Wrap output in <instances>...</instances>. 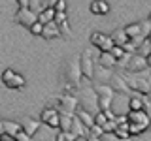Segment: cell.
Wrapping results in <instances>:
<instances>
[{"instance_id": "f546056e", "label": "cell", "mask_w": 151, "mask_h": 141, "mask_svg": "<svg viewBox=\"0 0 151 141\" xmlns=\"http://www.w3.org/2000/svg\"><path fill=\"white\" fill-rule=\"evenodd\" d=\"M59 32H60V36H63L64 40H72V30H70L68 21H64V23L59 25Z\"/></svg>"}, {"instance_id": "74e56055", "label": "cell", "mask_w": 151, "mask_h": 141, "mask_svg": "<svg viewBox=\"0 0 151 141\" xmlns=\"http://www.w3.org/2000/svg\"><path fill=\"white\" fill-rule=\"evenodd\" d=\"M13 139H15V141H32V137H30V135H28V134H25V132H19V134L15 135V137H13Z\"/></svg>"}, {"instance_id": "1f68e13d", "label": "cell", "mask_w": 151, "mask_h": 141, "mask_svg": "<svg viewBox=\"0 0 151 141\" xmlns=\"http://www.w3.org/2000/svg\"><path fill=\"white\" fill-rule=\"evenodd\" d=\"M115 120H106V124L102 126V132L104 134H113V130H115Z\"/></svg>"}, {"instance_id": "d6986e66", "label": "cell", "mask_w": 151, "mask_h": 141, "mask_svg": "<svg viewBox=\"0 0 151 141\" xmlns=\"http://www.w3.org/2000/svg\"><path fill=\"white\" fill-rule=\"evenodd\" d=\"M110 40L113 41V45L123 47L127 41H129V38H127V34H125V30H123V28H115V30L110 34Z\"/></svg>"}, {"instance_id": "8992f818", "label": "cell", "mask_w": 151, "mask_h": 141, "mask_svg": "<svg viewBox=\"0 0 151 141\" xmlns=\"http://www.w3.org/2000/svg\"><path fill=\"white\" fill-rule=\"evenodd\" d=\"M2 83L6 85L8 88H13V90H19V88H23L27 85V81H25V77H23L21 73H17L15 70H12V68H6L2 72Z\"/></svg>"}, {"instance_id": "bcb514c9", "label": "cell", "mask_w": 151, "mask_h": 141, "mask_svg": "<svg viewBox=\"0 0 151 141\" xmlns=\"http://www.w3.org/2000/svg\"><path fill=\"white\" fill-rule=\"evenodd\" d=\"M0 137H2V135H0Z\"/></svg>"}, {"instance_id": "484cf974", "label": "cell", "mask_w": 151, "mask_h": 141, "mask_svg": "<svg viewBox=\"0 0 151 141\" xmlns=\"http://www.w3.org/2000/svg\"><path fill=\"white\" fill-rule=\"evenodd\" d=\"M145 130H147V128H145V126H142V124H132V122H129V124H127V132H129V135H130V137L144 134Z\"/></svg>"}, {"instance_id": "3957f363", "label": "cell", "mask_w": 151, "mask_h": 141, "mask_svg": "<svg viewBox=\"0 0 151 141\" xmlns=\"http://www.w3.org/2000/svg\"><path fill=\"white\" fill-rule=\"evenodd\" d=\"M47 107H55L57 111H59V115H68V117H74L76 113V107H78V100H76V96L72 94H60V96L57 98H51L49 100V105Z\"/></svg>"}, {"instance_id": "5b68a950", "label": "cell", "mask_w": 151, "mask_h": 141, "mask_svg": "<svg viewBox=\"0 0 151 141\" xmlns=\"http://www.w3.org/2000/svg\"><path fill=\"white\" fill-rule=\"evenodd\" d=\"M79 70H81V77L87 81L94 79V60H93V53L91 49H85L79 55Z\"/></svg>"}, {"instance_id": "e0dca14e", "label": "cell", "mask_w": 151, "mask_h": 141, "mask_svg": "<svg viewBox=\"0 0 151 141\" xmlns=\"http://www.w3.org/2000/svg\"><path fill=\"white\" fill-rule=\"evenodd\" d=\"M98 66H102V68H106V70H113L117 66V60L110 55V51H104V53H100V56H98Z\"/></svg>"}, {"instance_id": "4dcf8cb0", "label": "cell", "mask_w": 151, "mask_h": 141, "mask_svg": "<svg viewBox=\"0 0 151 141\" xmlns=\"http://www.w3.org/2000/svg\"><path fill=\"white\" fill-rule=\"evenodd\" d=\"M100 141H132V137L121 139V137H117V135H113V134H102L100 135Z\"/></svg>"}, {"instance_id": "d6a6232c", "label": "cell", "mask_w": 151, "mask_h": 141, "mask_svg": "<svg viewBox=\"0 0 151 141\" xmlns=\"http://www.w3.org/2000/svg\"><path fill=\"white\" fill-rule=\"evenodd\" d=\"M53 21L57 23V25H60V23L68 21V15H66V11H55V17H53Z\"/></svg>"}, {"instance_id": "ba28073f", "label": "cell", "mask_w": 151, "mask_h": 141, "mask_svg": "<svg viewBox=\"0 0 151 141\" xmlns=\"http://www.w3.org/2000/svg\"><path fill=\"white\" fill-rule=\"evenodd\" d=\"M13 21H15L17 25H23L25 28H30V26L36 23V13H34V11H30L28 8H17Z\"/></svg>"}, {"instance_id": "b9f144b4", "label": "cell", "mask_w": 151, "mask_h": 141, "mask_svg": "<svg viewBox=\"0 0 151 141\" xmlns=\"http://www.w3.org/2000/svg\"><path fill=\"white\" fill-rule=\"evenodd\" d=\"M19 8H28V0H17Z\"/></svg>"}, {"instance_id": "603a6c76", "label": "cell", "mask_w": 151, "mask_h": 141, "mask_svg": "<svg viewBox=\"0 0 151 141\" xmlns=\"http://www.w3.org/2000/svg\"><path fill=\"white\" fill-rule=\"evenodd\" d=\"M123 30H125L127 38H129V40H132V38L140 36V23H130V25H127ZM140 38H142V36H140Z\"/></svg>"}, {"instance_id": "9c48e42d", "label": "cell", "mask_w": 151, "mask_h": 141, "mask_svg": "<svg viewBox=\"0 0 151 141\" xmlns=\"http://www.w3.org/2000/svg\"><path fill=\"white\" fill-rule=\"evenodd\" d=\"M91 45H94L96 49H100V53H104V51H110L113 47V41L110 40V34L93 32V34H91Z\"/></svg>"}, {"instance_id": "4316f807", "label": "cell", "mask_w": 151, "mask_h": 141, "mask_svg": "<svg viewBox=\"0 0 151 141\" xmlns=\"http://www.w3.org/2000/svg\"><path fill=\"white\" fill-rule=\"evenodd\" d=\"M57 113H59V111H57L55 107H44V111L40 113V119H38V120H40L42 124H45V122L49 120L53 115H57Z\"/></svg>"}, {"instance_id": "f6af8a7d", "label": "cell", "mask_w": 151, "mask_h": 141, "mask_svg": "<svg viewBox=\"0 0 151 141\" xmlns=\"http://www.w3.org/2000/svg\"><path fill=\"white\" fill-rule=\"evenodd\" d=\"M12 137H8V135H2V137H0V141H9Z\"/></svg>"}, {"instance_id": "83f0119b", "label": "cell", "mask_w": 151, "mask_h": 141, "mask_svg": "<svg viewBox=\"0 0 151 141\" xmlns=\"http://www.w3.org/2000/svg\"><path fill=\"white\" fill-rule=\"evenodd\" d=\"M72 119H74V117H68V115H59V130L68 132V130H70V126H72Z\"/></svg>"}, {"instance_id": "ab89813d", "label": "cell", "mask_w": 151, "mask_h": 141, "mask_svg": "<svg viewBox=\"0 0 151 141\" xmlns=\"http://www.w3.org/2000/svg\"><path fill=\"white\" fill-rule=\"evenodd\" d=\"M64 135H66V139H68V141H78V135H76L74 134V132H64Z\"/></svg>"}, {"instance_id": "277c9868", "label": "cell", "mask_w": 151, "mask_h": 141, "mask_svg": "<svg viewBox=\"0 0 151 141\" xmlns=\"http://www.w3.org/2000/svg\"><path fill=\"white\" fill-rule=\"evenodd\" d=\"M93 88H94V92H96V96H98V107H100V111L111 109V102H113V98H115L113 88L108 83H100V85H96V87H93Z\"/></svg>"}, {"instance_id": "5bb4252c", "label": "cell", "mask_w": 151, "mask_h": 141, "mask_svg": "<svg viewBox=\"0 0 151 141\" xmlns=\"http://www.w3.org/2000/svg\"><path fill=\"white\" fill-rule=\"evenodd\" d=\"M42 38L45 40H51V38H60V32H59V25L55 21L51 23H45L44 28H42Z\"/></svg>"}, {"instance_id": "30bf717a", "label": "cell", "mask_w": 151, "mask_h": 141, "mask_svg": "<svg viewBox=\"0 0 151 141\" xmlns=\"http://www.w3.org/2000/svg\"><path fill=\"white\" fill-rule=\"evenodd\" d=\"M111 83H110V87L113 88V92H123V94H127V96H134L136 92H132L129 87H127V83H125V79H123V75L121 73H111Z\"/></svg>"}, {"instance_id": "8fae6325", "label": "cell", "mask_w": 151, "mask_h": 141, "mask_svg": "<svg viewBox=\"0 0 151 141\" xmlns=\"http://www.w3.org/2000/svg\"><path fill=\"white\" fill-rule=\"evenodd\" d=\"M127 120L132 122V124H142L147 128L149 126V113L145 111H129L127 113Z\"/></svg>"}, {"instance_id": "cb8c5ba5", "label": "cell", "mask_w": 151, "mask_h": 141, "mask_svg": "<svg viewBox=\"0 0 151 141\" xmlns=\"http://www.w3.org/2000/svg\"><path fill=\"white\" fill-rule=\"evenodd\" d=\"M136 53L142 55V56H145V58H149V53H151V41H149V38H145V40L138 45Z\"/></svg>"}, {"instance_id": "2e32d148", "label": "cell", "mask_w": 151, "mask_h": 141, "mask_svg": "<svg viewBox=\"0 0 151 141\" xmlns=\"http://www.w3.org/2000/svg\"><path fill=\"white\" fill-rule=\"evenodd\" d=\"M70 132H74V134L78 135V139H79V137L87 139V135H89V128H85V126L81 124V120H79L76 115H74V119H72V126H70Z\"/></svg>"}, {"instance_id": "836d02e7", "label": "cell", "mask_w": 151, "mask_h": 141, "mask_svg": "<svg viewBox=\"0 0 151 141\" xmlns=\"http://www.w3.org/2000/svg\"><path fill=\"white\" fill-rule=\"evenodd\" d=\"M45 126H49V128H53V130H59V113L51 117V119L45 122Z\"/></svg>"}, {"instance_id": "4fadbf2b", "label": "cell", "mask_w": 151, "mask_h": 141, "mask_svg": "<svg viewBox=\"0 0 151 141\" xmlns=\"http://www.w3.org/2000/svg\"><path fill=\"white\" fill-rule=\"evenodd\" d=\"M55 2H57V0H28V9H30V11H34L36 15H38L42 9L53 8Z\"/></svg>"}, {"instance_id": "7bdbcfd3", "label": "cell", "mask_w": 151, "mask_h": 141, "mask_svg": "<svg viewBox=\"0 0 151 141\" xmlns=\"http://www.w3.org/2000/svg\"><path fill=\"white\" fill-rule=\"evenodd\" d=\"M87 141H100V137H96V135H91V134H89V135H87Z\"/></svg>"}, {"instance_id": "7c38bea8", "label": "cell", "mask_w": 151, "mask_h": 141, "mask_svg": "<svg viewBox=\"0 0 151 141\" xmlns=\"http://www.w3.org/2000/svg\"><path fill=\"white\" fill-rule=\"evenodd\" d=\"M19 124H21V130L32 137V135H34L36 132L40 130L42 122H40V120H36V119H30V117H23V120L19 122Z\"/></svg>"}, {"instance_id": "52a82bcc", "label": "cell", "mask_w": 151, "mask_h": 141, "mask_svg": "<svg viewBox=\"0 0 151 141\" xmlns=\"http://www.w3.org/2000/svg\"><path fill=\"white\" fill-rule=\"evenodd\" d=\"M145 68H149V58H145V56H142L138 53H132L129 62L125 66V72L134 73V72H142V70H145Z\"/></svg>"}, {"instance_id": "d590c367", "label": "cell", "mask_w": 151, "mask_h": 141, "mask_svg": "<svg viewBox=\"0 0 151 141\" xmlns=\"http://www.w3.org/2000/svg\"><path fill=\"white\" fill-rule=\"evenodd\" d=\"M53 9L55 11H66V0H57L53 4Z\"/></svg>"}, {"instance_id": "ee69618b", "label": "cell", "mask_w": 151, "mask_h": 141, "mask_svg": "<svg viewBox=\"0 0 151 141\" xmlns=\"http://www.w3.org/2000/svg\"><path fill=\"white\" fill-rule=\"evenodd\" d=\"M0 135H4V122L0 120Z\"/></svg>"}, {"instance_id": "60d3db41", "label": "cell", "mask_w": 151, "mask_h": 141, "mask_svg": "<svg viewBox=\"0 0 151 141\" xmlns=\"http://www.w3.org/2000/svg\"><path fill=\"white\" fill-rule=\"evenodd\" d=\"M55 141H68V139H66V135H64V132H63V130H59V132H57V135H55Z\"/></svg>"}, {"instance_id": "ac0fdd59", "label": "cell", "mask_w": 151, "mask_h": 141, "mask_svg": "<svg viewBox=\"0 0 151 141\" xmlns=\"http://www.w3.org/2000/svg\"><path fill=\"white\" fill-rule=\"evenodd\" d=\"M4 122V135H8V137H15V135L21 132V124L19 122H13V120H2Z\"/></svg>"}, {"instance_id": "f35d334b", "label": "cell", "mask_w": 151, "mask_h": 141, "mask_svg": "<svg viewBox=\"0 0 151 141\" xmlns=\"http://www.w3.org/2000/svg\"><path fill=\"white\" fill-rule=\"evenodd\" d=\"M127 115H115V124H127Z\"/></svg>"}, {"instance_id": "e575fe53", "label": "cell", "mask_w": 151, "mask_h": 141, "mask_svg": "<svg viewBox=\"0 0 151 141\" xmlns=\"http://www.w3.org/2000/svg\"><path fill=\"white\" fill-rule=\"evenodd\" d=\"M42 28H44V25H40V23L36 21L28 30H30V34H34V36H42Z\"/></svg>"}, {"instance_id": "ffe728a7", "label": "cell", "mask_w": 151, "mask_h": 141, "mask_svg": "<svg viewBox=\"0 0 151 141\" xmlns=\"http://www.w3.org/2000/svg\"><path fill=\"white\" fill-rule=\"evenodd\" d=\"M144 96L145 94H138V92L134 96H129V111H144V102H142Z\"/></svg>"}, {"instance_id": "7402d4cb", "label": "cell", "mask_w": 151, "mask_h": 141, "mask_svg": "<svg viewBox=\"0 0 151 141\" xmlns=\"http://www.w3.org/2000/svg\"><path fill=\"white\" fill-rule=\"evenodd\" d=\"M74 115L78 117L79 120H81V124L85 126V128H91V126L94 124V122H93V115H89V113H87V111H83V109H76Z\"/></svg>"}, {"instance_id": "44dd1931", "label": "cell", "mask_w": 151, "mask_h": 141, "mask_svg": "<svg viewBox=\"0 0 151 141\" xmlns=\"http://www.w3.org/2000/svg\"><path fill=\"white\" fill-rule=\"evenodd\" d=\"M53 17H55V9L53 8H45V9H42V11L36 15V21L40 23V25H45V23L53 21Z\"/></svg>"}, {"instance_id": "d4e9b609", "label": "cell", "mask_w": 151, "mask_h": 141, "mask_svg": "<svg viewBox=\"0 0 151 141\" xmlns=\"http://www.w3.org/2000/svg\"><path fill=\"white\" fill-rule=\"evenodd\" d=\"M94 77H98L100 81L104 83L106 79H110L111 77V70H106V68H102V66H94Z\"/></svg>"}, {"instance_id": "f1b7e54d", "label": "cell", "mask_w": 151, "mask_h": 141, "mask_svg": "<svg viewBox=\"0 0 151 141\" xmlns=\"http://www.w3.org/2000/svg\"><path fill=\"white\" fill-rule=\"evenodd\" d=\"M149 32H151V21L145 19V21H140V36L144 38H149Z\"/></svg>"}, {"instance_id": "6da1fadb", "label": "cell", "mask_w": 151, "mask_h": 141, "mask_svg": "<svg viewBox=\"0 0 151 141\" xmlns=\"http://www.w3.org/2000/svg\"><path fill=\"white\" fill-rule=\"evenodd\" d=\"M76 100L79 103V109L87 111L89 115H96L100 111V107H98V96L89 83L79 85V88L76 90Z\"/></svg>"}, {"instance_id": "8d00e7d4", "label": "cell", "mask_w": 151, "mask_h": 141, "mask_svg": "<svg viewBox=\"0 0 151 141\" xmlns=\"http://www.w3.org/2000/svg\"><path fill=\"white\" fill-rule=\"evenodd\" d=\"M89 134H91V135H96V137H100V135L104 134V132H102V128H100V126H96V124H93V126H91V128H89Z\"/></svg>"}, {"instance_id": "9a60e30c", "label": "cell", "mask_w": 151, "mask_h": 141, "mask_svg": "<svg viewBox=\"0 0 151 141\" xmlns=\"http://www.w3.org/2000/svg\"><path fill=\"white\" fill-rule=\"evenodd\" d=\"M89 9H91V13H94V15H106L110 11V4L106 0H93Z\"/></svg>"}, {"instance_id": "7a4b0ae2", "label": "cell", "mask_w": 151, "mask_h": 141, "mask_svg": "<svg viewBox=\"0 0 151 141\" xmlns=\"http://www.w3.org/2000/svg\"><path fill=\"white\" fill-rule=\"evenodd\" d=\"M123 79H125L127 87L130 88L132 92H138V94H145L147 96L151 90V77H149V68L142 70V72H134V73H121Z\"/></svg>"}]
</instances>
